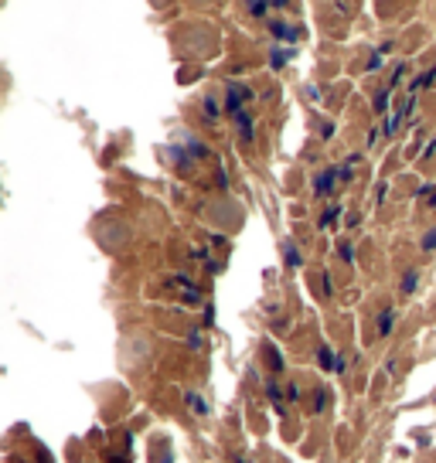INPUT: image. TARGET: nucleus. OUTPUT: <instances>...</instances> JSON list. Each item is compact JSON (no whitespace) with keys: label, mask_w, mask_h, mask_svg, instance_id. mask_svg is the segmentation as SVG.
Listing matches in <instances>:
<instances>
[{"label":"nucleus","mask_w":436,"mask_h":463,"mask_svg":"<svg viewBox=\"0 0 436 463\" xmlns=\"http://www.w3.org/2000/svg\"><path fill=\"white\" fill-rule=\"evenodd\" d=\"M167 4H171V0H154V7H167Z\"/></svg>","instance_id":"2"},{"label":"nucleus","mask_w":436,"mask_h":463,"mask_svg":"<svg viewBox=\"0 0 436 463\" xmlns=\"http://www.w3.org/2000/svg\"><path fill=\"white\" fill-rule=\"evenodd\" d=\"M191 4H198V7H218L222 0H191Z\"/></svg>","instance_id":"1"}]
</instances>
